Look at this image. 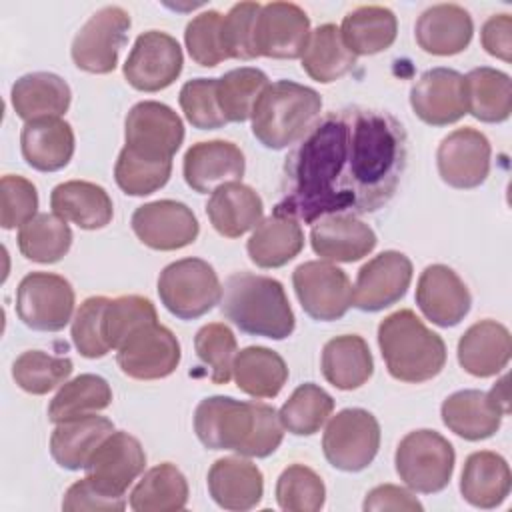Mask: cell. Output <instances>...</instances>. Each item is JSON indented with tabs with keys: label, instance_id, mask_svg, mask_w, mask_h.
<instances>
[{
	"label": "cell",
	"instance_id": "obj_7",
	"mask_svg": "<svg viewBox=\"0 0 512 512\" xmlns=\"http://www.w3.org/2000/svg\"><path fill=\"white\" fill-rule=\"evenodd\" d=\"M158 296L172 316L196 320L220 304L222 284L206 260L182 258L160 272Z\"/></svg>",
	"mask_w": 512,
	"mask_h": 512
},
{
	"label": "cell",
	"instance_id": "obj_17",
	"mask_svg": "<svg viewBox=\"0 0 512 512\" xmlns=\"http://www.w3.org/2000/svg\"><path fill=\"white\" fill-rule=\"evenodd\" d=\"M130 226L144 246L162 252L190 246L200 232L192 208L176 200H156L138 206Z\"/></svg>",
	"mask_w": 512,
	"mask_h": 512
},
{
	"label": "cell",
	"instance_id": "obj_1",
	"mask_svg": "<svg viewBox=\"0 0 512 512\" xmlns=\"http://www.w3.org/2000/svg\"><path fill=\"white\" fill-rule=\"evenodd\" d=\"M408 136L392 114L346 106L322 116L288 154L274 212L314 224L384 208L404 174Z\"/></svg>",
	"mask_w": 512,
	"mask_h": 512
},
{
	"label": "cell",
	"instance_id": "obj_52",
	"mask_svg": "<svg viewBox=\"0 0 512 512\" xmlns=\"http://www.w3.org/2000/svg\"><path fill=\"white\" fill-rule=\"evenodd\" d=\"M106 304H108L106 296H90L80 304V308L72 318L70 336L76 350L84 358L94 360L110 352V346L106 344L104 332H102V318H104Z\"/></svg>",
	"mask_w": 512,
	"mask_h": 512
},
{
	"label": "cell",
	"instance_id": "obj_37",
	"mask_svg": "<svg viewBox=\"0 0 512 512\" xmlns=\"http://www.w3.org/2000/svg\"><path fill=\"white\" fill-rule=\"evenodd\" d=\"M466 114L480 122L498 124L510 118L512 112V84L502 70L480 66L464 76Z\"/></svg>",
	"mask_w": 512,
	"mask_h": 512
},
{
	"label": "cell",
	"instance_id": "obj_22",
	"mask_svg": "<svg viewBox=\"0 0 512 512\" xmlns=\"http://www.w3.org/2000/svg\"><path fill=\"white\" fill-rule=\"evenodd\" d=\"M246 170L242 150L228 140H206L192 144L182 162L186 184L198 192L208 194L228 182H240Z\"/></svg>",
	"mask_w": 512,
	"mask_h": 512
},
{
	"label": "cell",
	"instance_id": "obj_50",
	"mask_svg": "<svg viewBox=\"0 0 512 512\" xmlns=\"http://www.w3.org/2000/svg\"><path fill=\"white\" fill-rule=\"evenodd\" d=\"M178 102L186 120L198 130H216L228 124L218 104L216 78L188 80L180 88Z\"/></svg>",
	"mask_w": 512,
	"mask_h": 512
},
{
	"label": "cell",
	"instance_id": "obj_12",
	"mask_svg": "<svg viewBox=\"0 0 512 512\" xmlns=\"http://www.w3.org/2000/svg\"><path fill=\"white\" fill-rule=\"evenodd\" d=\"M292 286L302 310L318 322L340 320L352 306L348 274L328 260L302 262L292 272Z\"/></svg>",
	"mask_w": 512,
	"mask_h": 512
},
{
	"label": "cell",
	"instance_id": "obj_58",
	"mask_svg": "<svg viewBox=\"0 0 512 512\" xmlns=\"http://www.w3.org/2000/svg\"><path fill=\"white\" fill-rule=\"evenodd\" d=\"M490 394V398L494 400V404L502 410V414L504 416H508V412H510V394H508V378L506 376H502L494 386H492V390L488 392Z\"/></svg>",
	"mask_w": 512,
	"mask_h": 512
},
{
	"label": "cell",
	"instance_id": "obj_5",
	"mask_svg": "<svg viewBox=\"0 0 512 512\" xmlns=\"http://www.w3.org/2000/svg\"><path fill=\"white\" fill-rule=\"evenodd\" d=\"M322 98L304 84L278 80L268 84L252 110V134L270 150H284L300 142L320 120Z\"/></svg>",
	"mask_w": 512,
	"mask_h": 512
},
{
	"label": "cell",
	"instance_id": "obj_16",
	"mask_svg": "<svg viewBox=\"0 0 512 512\" xmlns=\"http://www.w3.org/2000/svg\"><path fill=\"white\" fill-rule=\"evenodd\" d=\"M490 154V142L480 130L456 128L438 144V174L452 188H478L490 174Z\"/></svg>",
	"mask_w": 512,
	"mask_h": 512
},
{
	"label": "cell",
	"instance_id": "obj_14",
	"mask_svg": "<svg viewBox=\"0 0 512 512\" xmlns=\"http://www.w3.org/2000/svg\"><path fill=\"white\" fill-rule=\"evenodd\" d=\"M184 56L178 40L162 30L140 34L122 66L126 82L140 92L168 88L182 72Z\"/></svg>",
	"mask_w": 512,
	"mask_h": 512
},
{
	"label": "cell",
	"instance_id": "obj_51",
	"mask_svg": "<svg viewBox=\"0 0 512 512\" xmlns=\"http://www.w3.org/2000/svg\"><path fill=\"white\" fill-rule=\"evenodd\" d=\"M170 172L172 162H146L120 150L114 166V180L128 196H148L168 182Z\"/></svg>",
	"mask_w": 512,
	"mask_h": 512
},
{
	"label": "cell",
	"instance_id": "obj_34",
	"mask_svg": "<svg viewBox=\"0 0 512 512\" xmlns=\"http://www.w3.org/2000/svg\"><path fill=\"white\" fill-rule=\"evenodd\" d=\"M304 248V232L298 220L272 212L262 218L246 242L250 260L260 268H280L300 254Z\"/></svg>",
	"mask_w": 512,
	"mask_h": 512
},
{
	"label": "cell",
	"instance_id": "obj_19",
	"mask_svg": "<svg viewBox=\"0 0 512 512\" xmlns=\"http://www.w3.org/2000/svg\"><path fill=\"white\" fill-rule=\"evenodd\" d=\"M146 454L140 440L124 430H114L102 440L86 464V476L104 492L126 498L128 486L144 472Z\"/></svg>",
	"mask_w": 512,
	"mask_h": 512
},
{
	"label": "cell",
	"instance_id": "obj_42",
	"mask_svg": "<svg viewBox=\"0 0 512 512\" xmlns=\"http://www.w3.org/2000/svg\"><path fill=\"white\" fill-rule=\"evenodd\" d=\"M112 402L110 384L98 374H80L56 392L48 404V420L58 424L70 418L96 414Z\"/></svg>",
	"mask_w": 512,
	"mask_h": 512
},
{
	"label": "cell",
	"instance_id": "obj_49",
	"mask_svg": "<svg viewBox=\"0 0 512 512\" xmlns=\"http://www.w3.org/2000/svg\"><path fill=\"white\" fill-rule=\"evenodd\" d=\"M194 350L200 362L210 368V380L214 384L230 382L234 358L238 354V342L226 324H204L194 336Z\"/></svg>",
	"mask_w": 512,
	"mask_h": 512
},
{
	"label": "cell",
	"instance_id": "obj_48",
	"mask_svg": "<svg viewBox=\"0 0 512 512\" xmlns=\"http://www.w3.org/2000/svg\"><path fill=\"white\" fill-rule=\"evenodd\" d=\"M184 44L190 58L204 68H214L230 60L224 38V16L218 10H206L194 16L186 24Z\"/></svg>",
	"mask_w": 512,
	"mask_h": 512
},
{
	"label": "cell",
	"instance_id": "obj_24",
	"mask_svg": "<svg viewBox=\"0 0 512 512\" xmlns=\"http://www.w3.org/2000/svg\"><path fill=\"white\" fill-rule=\"evenodd\" d=\"M208 492L224 510H250L264 496V476L246 456L218 458L208 470Z\"/></svg>",
	"mask_w": 512,
	"mask_h": 512
},
{
	"label": "cell",
	"instance_id": "obj_3",
	"mask_svg": "<svg viewBox=\"0 0 512 512\" xmlns=\"http://www.w3.org/2000/svg\"><path fill=\"white\" fill-rule=\"evenodd\" d=\"M220 312L242 332L270 340L288 338L296 326L284 286L252 272H234L226 278Z\"/></svg>",
	"mask_w": 512,
	"mask_h": 512
},
{
	"label": "cell",
	"instance_id": "obj_38",
	"mask_svg": "<svg viewBox=\"0 0 512 512\" xmlns=\"http://www.w3.org/2000/svg\"><path fill=\"white\" fill-rule=\"evenodd\" d=\"M232 376L240 392L252 398H274L288 380L284 358L266 346H248L234 358Z\"/></svg>",
	"mask_w": 512,
	"mask_h": 512
},
{
	"label": "cell",
	"instance_id": "obj_43",
	"mask_svg": "<svg viewBox=\"0 0 512 512\" xmlns=\"http://www.w3.org/2000/svg\"><path fill=\"white\" fill-rule=\"evenodd\" d=\"M334 410V398L314 382L300 384L278 410L284 430L294 436L316 434Z\"/></svg>",
	"mask_w": 512,
	"mask_h": 512
},
{
	"label": "cell",
	"instance_id": "obj_32",
	"mask_svg": "<svg viewBox=\"0 0 512 512\" xmlns=\"http://www.w3.org/2000/svg\"><path fill=\"white\" fill-rule=\"evenodd\" d=\"M50 208L54 214L82 230H100L108 226L114 216L108 192L86 180H68L54 186L50 194Z\"/></svg>",
	"mask_w": 512,
	"mask_h": 512
},
{
	"label": "cell",
	"instance_id": "obj_35",
	"mask_svg": "<svg viewBox=\"0 0 512 512\" xmlns=\"http://www.w3.org/2000/svg\"><path fill=\"white\" fill-rule=\"evenodd\" d=\"M320 370L334 388L356 390L366 384L374 372L372 352L358 334L336 336L322 348Z\"/></svg>",
	"mask_w": 512,
	"mask_h": 512
},
{
	"label": "cell",
	"instance_id": "obj_55",
	"mask_svg": "<svg viewBox=\"0 0 512 512\" xmlns=\"http://www.w3.org/2000/svg\"><path fill=\"white\" fill-rule=\"evenodd\" d=\"M126 498H116L102 488H98L88 476L74 482L62 500V510L66 512H82V510H124Z\"/></svg>",
	"mask_w": 512,
	"mask_h": 512
},
{
	"label": "cell",
	"instance_id": "obj_26",
	"mask_svg": "<svg viewBox=\"0 0 512 512\" xmlns=\"http://www.w3.org/2000/svg\"><path fill=\"white\" fill-rule=\"evenodd\" d=\"M512 340L504 324L496 320L474 322L458 340V364L476 378H490L510 362Z\"/></svg>",
	"mask_w": 512,
	"mask_h": 512
},
{
	"label": "cell",
	"instance_id": "obj_20",
	"mask_svg": "<svg viewBox=\"0 0 512 512\" xmlns=\"http://www.w3.org/2000/svg\"><path fill=\"white\" fill-rule=\"evenodd\" d=\"M416 304L432 324L452 328L470 312L472 296L464 280L446 264H430L416 284Z\"/></svg>",
	"mask_w": 512,
	"mask_h": 512
},
{
	"label": "cell",
	"instance_id": "obj_56",
	"mask_svg": "<svg viewBox=\"0 0 512 512\" xmlns=\"http://www.w3.org/2000/svg\"><path fill=\"white\" fill-rule=\"evenodd\" d=\"M362 508L366 512H380V510L420 512L424 506L410 490L400 488L396 484H380L366 494Z\"/></svg>",
	"mask_w": 512,
	"mask_h": 512
},
{
	"label": "cell",
	"instance_id": "obj_8",
	"mask_svg": "<svg viewBox=\"0 0 512 512\" xmlns=\"http://www.w3.org/2000/svg\"><path fill=\"white\" fill-rule=\"evenodd\" d=\"M184 142V124L166 104L142 100L124 122V152L146 162H172Z\"/></svg>",
	"mask_w": 512,
	"mask_h": 512
},
{
	"label": "cell",
	"instance_id": "obj_15",
	"mask_svg": "<svg viewBox=\"0 0 512 512\" xmlns=\"http://www.w3.org/2000/svg\"><path fill=\"white\" fill-rule=\"evenodd\" d=\"M412 282V262L398 250H384L356 274L352 306L362 312H380L404 298Z\"/></svg>",
	"mask_w": 512,
	"mask_h": 512
},
{
	"label": "cell",
	"instance_id": "obj_46",
	"mask_svg": "<svg viewBox=\"0 0 512 512\" xmlns=\"http://www.w3.org/2000/svg\"><path fill=\"white\" fill-rule=\"evenodd\" d=\"M326 500L322 478L304 464L282 470L276 482V502L286 512H318Z\"/></svg>",
	"mask_w": 512,
	"mask_h": 512
},
{
	"label": "cell",
	"instance_id": "obj_45",
	"mask_svg": "<svg viewBox=\"0 0 512 512\" xmlns=\"http://www.w3.org/2000/svg\"><path fill=\"white\" fill-rule=\"evenodd\" d=\"M74 370L66 356H52L42 350H26L12 364L14 382L28 394L42 396L64 384Z\"/></svg>",
	"mask_w": 512,
	"mask_h": 512
},
{
	"label": "cell",
	"instance_id": "obj_2",
	"mask_svg": "<svg viewBox=\"0 0 512 512\" xmlns=\"http://www.w3.org/2000/svg\"><path fill=\"white\" fill-rule=\"evenodd\" d=\"M194 432L210 450H232L246 458H266L278 450L284 426L278 412L262 402L208 396L194 410Z\"/></svg>",
	"mask_w": 512,
	"mask_h": 512
},
{
	"label": "cell",
	"instance_id": "obj_30",
	"mask_svg": "<svg viewBox=\"0 0 512 512\" xmlns=\"http://www.w3.org/2000/svg\"><path fill=\"white\" fill-rule=\"evenodd\" d=\"M112 432V420L98 414L58 422L50 436V454L60 468L84 470L96 448Z\"/></svg>",
	"mask_w": 512,
	"mask_h": 512
},
{
	"label": "cell",
	"instance_id": "obj_11",
	"mask_svg": "<svg viewBox=\"0 0 512 512\" xmlns=\"http://www.w3.org/2000/svg\"><path fill=\"white\" fill-rule=\"evenodd\" d=\"M132 26L130 14L122 6L96 10L72 40V62L90 74H108L116 68L120 50Z\"/></svg>",
	"mask_w": 512,
	"mask_h": 512
},
{
	"label": "cell",
	"instance_id": "obj_44",
	"mask_svg": "<svg viewBox=\"0 0 512 512\" xmlns=\"http://www.w3.org/2000/svg\"><path fill=\"white\" fill-rule=\"evenodd\" d=\"M270 80L260 68L242 66L216 78V94L226 122H246L254 104L268 88Z\"/></svg>",
	"mask_w": 512,
	"mask_h": 512
},
{
	"label": "cell",
	"instance_id": "obj_23",
	"mask_svg": "<svg viewBox=\"0 0 512 512\" xmlns=\"http://www.w3.org/2000/svg\"><path fill=\"white\" fill-rule=\"evenodd\" d=\"M374 230L352 214H330L312 224V250L328 262H356L376 248Z\"/></svg>",
	"mask_w": 512,
	"mask_h": 512
},
{
	"label": "cell",
	"instance_id": "obj_33",
	"mask_svg": "<svg viewBox=\"0 0 512 512\" xmlns=\"http://www.w3.org/2000/svg\"><path fill=\"white\" fill-rule=\"evenodd\" d=\"M72 100L70 86L54 72H30L20 76L10 90V102L18 118H60Z\"/></svg>",
	"mask_w": 512,
	"mask_h": 512
},
{
	"label": "cell",
	"instance_id": "obj_47",
	"mask_svg": "<svg viewBox=\"0 0 512 512\" xmlns=\"http://www.w3.org/2000/svg\"><path fill=\"white\" fill-rule=\"evenodd\" d=\"M158 314L154 304L138 294L108 298L102 318L104 340L110 350H118L122 342L140 326L148 322H156Z\"/></svg>",
	"mask_w": 512,
	"mask_h": 512
},
{
	"label": "cell",
	"instance_id": "obj_53",
	"mask_svg": "<svg viewBox=\"0 0 512 512\" xmlns=\"http://www.w3.org/2000/svg\"><path fill=\"white\" fill-rule=\"evenodd\" d=\"M0 224L4 230L22 228L36 216L38 192L36 186L24 176L6 174L0 180Z\"/></svg>",
	"mask_w": 512,
	"mask_h": 512
},
{
	"label": "cell",
	"instance_id": "obj_29",
	"mask_svg": "<svg viewBox=\"0 0 512 512\" xmlns=\"http://www.w3.org/2000/svg\"><path fill=\"white\" fill-rule=\"evenodd\" d=\"M206 216L220 236L240 238L260 224L264 204L254 188L242 182H228L208 198Z\"/></svg>",
	"mask_w": 512,
	"mask_h": 512
},
{
	"label": "cell",
	"instance_id": "obj_18",
	"mask_svg": "<svg viewBox=\"0 0 512 512\" xmlns=\"http://www.w3.org/2000/svg\"><path fill=\"white\" fill-rule=\"evenodd\" d=\"M310 38L308 14L292 2L262 4L254 28L258 56L294 60L300 58Z\"/></svg>",
	"mask_w": 512,
	"mask_h": 512
},
{
	"label": "cell",
	"instance_id": "obj_27",
	"mask_svg": "<svg viewBox=\"0 0 512 512\" xmlns=\"http://www.w3.org/2000/svg\"><path fill=\"white\" fill-rule=\"evenodd\" d=\"M440 416L450 432L464 440L478 442L500 430L504 414L488 392L470 388L450 394L440 406Z\"/></svg>",
	"mask_w": 512,
	"mask_h": 512
},
{
	"label": "cell",
	"instance_id": "obj_28",
	"mask_svg": "<svg viewBox=\"0 0 512 512\" xmlns=\"http://www.w3.org/2000/svg\"><path fill=\"white\" fill-rule=\"evenodd\" d=\"M20 150L28 166L38 172L62 170L74 154L72 126L62 118H36L20 132Z\"/></svg>",
	"mask_w": 512,
	"mask_h": 512
},
{
	"label": "cell",
	"instance_id": "obj_4",
	"mask_svg": "<svg viewBox=\"0 0 512 512\" xmlns=\"http://www.w3.org/2000/svg\"><path fill=\"white\" fill-rule=\"evenodd\" d=\"M378 346L392 378L420 384L446 364V344L412 310H396L378 326Z\"/></svg>",
	"mask_w": 512,
	"mask_h": 512
},
{
	"label": "cell",
	"instance_id": "obj_40",
	"mask_svg": "<svg viewBox=\"0 0 512 512\" xmlns=\"http://www.w3.org/2000/svg\"><path fill=\"white\" fill-rule=\"evenodd\" d=\"M188 502L186 476L170 462H162L138 480L130 492V508L136 512H176Z\"/></svg>",
	"mask_w": 512,
	"mask_h": 512
},
{
	"label": "cell",
	"instance_id": "obj_21",
	"mask_svg": "<svg viewBox=\"0 0 512 512\" xmlns=\"http://www.w3.org/2000/svg\"><path fill=\"white\" fill-rule=\"evenodd\" d=\"M414 114L430 126H448L466 114L464 76L452 68L426 70L410 90Z\"/></svg>",
	"mask_w": 512,
	"mask_h": 512
},
{
	"label": "cell",
	"instance_id": "obj_13",
	"mask_svg": "<svg viewBox=\"0 0 512 512\" xmlns=\"http://www.w3.org/2000/svg\"><path fill=\"white\" fill-rule=\"evenodd\" d=\"M122 374L134 380H160L180 364V342L166 326L148 322L136 328L116 350Z\"/></svg>",
	"mask_w": 512,
	"mask_h": 512
},
{
	"label": "cell",
	"instance_id": "obj_54",
	"mask_svg": "<svg viewBox=\"0 0 512 512\" xmlns=\"http://www.w3.org/2000/svg\"><path fill=\"white\" fill-rule=\"evenodd\" d=\"M262 10L258 2H240L234 4L228 14H224V38L228 48V58L234 60H252L258 58L254 46V28L256 18Z\"/></svg>",
	"mask_w": 512,
	"mask_h": 512
},
{
	"label": "cell",
	"instance_id": "obj_31",
	"mask_svg": "<svg viewBox=\"0 0 512 512\" xmlns=\"http://www.w3.org/2000/svg\"><path fill=\"white\" fill-rule=\"evenodd\" d=\"M512 488V474L508 462L492 452H472L462 468L460 494L474 508H496L500 506Z\"/></svg>",
	"mask_w": 512,
	"mask_h": 512
},
{
	"label": "cell",
	"instance_id": "obj_41",
	"mask_svg": "<svg viewBox=\"0 0 512 512\" xmlns=\"http://www.w3.org/2000/svg\"><path fill=\"white\" fill-rule=\"evenodd\" d=\"M72 246V230L58 214H36L18 230V248L26 260L54 264L62 260Z\"/></svg>",
	"mask_w": 512,
	"mask_h": 512
},
{
	"label": "cell",
	"instance_id": "obj_10",
	"mask_svg": "<svg viewBox=\"0 0 512 512\" xmlns=\"http://www.w3.org/2000/svg\"><path fill=\"white\" fill-rule=\"evenodd\" d=\"M74 302L72 284L52 272H30L16 288V314L38 332L62 330L72 320Z\"/></svg>",
	"mask_w": 512,
	"mask_h": 512
},
{
	"label": "cell",
	"instance_id": "obj_39",
	"mask_svg": "<svg viewBox=\"0 0 512 512\" xmlns=\"http://www.w3.org/2000/svg\"><path fill=\"white\" fill-rule=\"evenodd\" d=\"M300 58L302 70L320 84L340 80L356 64V56L344 44L336 24H322L314 28Z\"/></svg>",
	"mask_w": 512,
	"mask_h": 512
},
{
	"label": "cell",
	"instance_id": "obj_25",
	"mask_svg": "<svg viewBox=\"0 0 512 512\" xmlns=\"http://www.w3.org/2000/svg\"><path fill=\"white\" fill-rule=\"evenodd\" d=\"M474 22L458 4H434L426 8L414 26L416 44L434 56H454L468 48Z\"/></svg>",
	"mask_w": 512,
	"mask_h": 512
},
{
	"label": "cell",
	"instance_id": "obj_36",
	"mask_svg": "<svg viewBox=\"0 0 512 512\" xmlns=\"http://www.w3.org/2000/svg\"><path fill=\"white\" fill-rule=\"evenodd\" d=\"M344 44L354 56H372L388 50L398 34L396 14L378 4H366L350 10L340 26Z\"/></svg>",
	"mask_w": 512,
	"mask_h": 512
},
{
	"label": "cell",
	"instance_id": "obj_6",
	"mask_svg": "<svg viewBox=\"0 0 512 512\" xmlns=\"http://www.w3.org/2000/svg\"><path fill=\"white\" fill-rule=\"evenodd\" d=\"M454 446L436 430L408 432L396 448L394 464L400 480L418 494L442 492L454 472Z\"/></svg>",
	"mask_w": 512,
	"mask_h": 512
},
{
	"label": "cell",
	"instance_id": "obj_57",
	"mask_svg": "<svg viewBox=\"0 0 512 512\" xmlns=\"http://www.w3.org/2000/svg\"><path fill=\"white\" fill-rule=\"evenodd\" d=\"M482 48L504 62L512 58V18L510 14H494L490 16L480 30Z\"/></svg>",
	"mask_w": 512,
	"mask_h": 512
},
{
	"label": "cell",
	"instance_id": "obj_9",
	"mask_svg": "<svg viewBox=\"0 0 512 512\" xmlns=\"http://www.w3.org/2000/svg\"><path fill=\"white\" fill-rule=\"evenodd\" d=\"M380 448V424L364 408H344L330 418L322 436V450L330 466L360 472L372 464Z\"/></svg>",
	"mask_w": 512,
	"mask_h": 512
}]
</instances>
